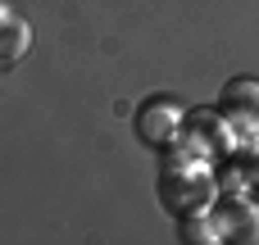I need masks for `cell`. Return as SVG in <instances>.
Returning <instances> with one entry per match:
<instances>
[{"label": "cell", "mask_w": 259, "mask_h": 245, "mask_svg": "<svg viewBox=\"0 0 259 245\" xmlns=\"http://www.w3.org/2000/svg\"><path fill=\"white\" fill-rule=\"evenodd\" d=\"M214 191H219V186H214L209 164H200V159H173V164H159V205H164L173 218H187V214L209 209Z\"/></svg>", "instance_id": "obj_1"}, {"label": "cell", "mask_w": 259, "mask_h": 245, "mask_svg": "<svg viewBox=\"0 0 259 245\" xmlns=\"http://www.w3.org/2000/svg\"><path fill=\"white\" fill-rule=\"evenodd\" d=\"M178 145L200 164L228 159L232 155V123L223 118V109H191V114H182Z\"/></svg>", "instance_id": "obj_2"}, {"label": "cell", "mask_w": 259, "mask_h": 245, "mask_svg": "<svg viewBox=\"0 0 259 245\" xmlns=\"http://www.w3.org/2000/svg\"><path fill=\"white\" fill-rule=\"evenodd\" d=\"M209 218L219 227V241H232V245H259V205L246 200L241 191H214L209 200Z\"/></svg>", "instance_id": "obj_3"}, {"label": "cell", "mask_w": 259, "mask_h": 245, "mask_svg": "<svg viewBox=\"0 0 259 245\" xmlns=\"http://www.w3.org/2000/svg\"><path fill=\"white\" fill-rule=\"evenodd\" d=\"M178 127H182V109H178L168 95L146 100V105L137 109V141L150 145V150L173 145V141H178Z\"/></svg>", "instance_id": "obj_4"}, {"label": "cell", "mask_w": 259, "mask_h": 245, "mask_svg": "<svg viewBox=\"0 0 259 245\" xmlns=\"http://www.w3.org/2000/svg\"><path fill=\"white\" fill-rule=\"evenodd\" d=\"M219 109L232 123V132H259V82L255 77H232L219 95Z\"/></svg>", "instance_id": "obj_5"}, {"label": "cell", "mask_w": 259, "mask_h": 245, "mask_svg": "<svg viewBox=\"0 0 259 245\" xmlns=\"http://www.w3.org/2000/svg\"><path fill=\"white\" fill-rule=\"evenodd\" d=\"M27 41H32L27 23H23L9 5H0V64H5V68L18 64V59L27 55Z\"/></svg>", "instance_id": "obj_6"}, {"label": "cell", "mask_w": 259, "mask_h": 245, "mask_svg": "<svg viewBox=\"0 0 259 245\" xmlns=\"http://www.w3.org/2000/svg\"><path fill=\"white\" fill-rule=\"evenodd\" d=\"M178 236H182V241H196V245H209V241H219V227H214V218H205V209H200V214L178 218Z\"/></svg>", "instance_id": "obj_7"}, {"label": "cell", "mask_w": 259, "mask_h": 245, "mask_svg": "<svg viewBox=\"0 0 259 245\" xmlns=\"http://www.w3.org/2000/svg\"><path fill=\"white\" fill-rule=\"evenodd\" d=\"M241 177L246 182H259V150L255 155H241Z\"/></svg>", "instance_id": "obj_8"}]
</instances>
